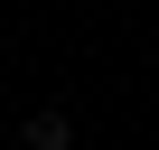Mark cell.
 Here are the masks:
<instances>
[{"label":"cell","instance_id":"6da1fadb","mask_svg":"<svg viewBox=\"0 0 159 150\" xmlns=\"http://www.w3.org/2000/svg\"><path fill=\"white\" fill-rule=\"evenodd\" d=\"M66 141H75V122H66V113H56V103H47V113H28V122H19V150H66Z\"/></svg>","mask_w":159,"mask_h":150}]
</instances>
